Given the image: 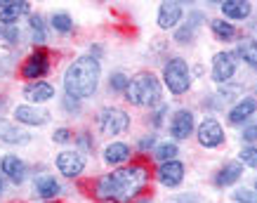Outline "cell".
<instances>
[{
  "instance_id": "2e32d148",
  "label": "cell",
  "mask_w": 257,
  "mask_h": 203,
  "mask_svg": "<svg viewBox=\"0 0 257 203\" xmlns=\"http://www.w3.org/2000/svg\"><path fill=\"white\" fill-rule=\"evenodd\" d=\"M0 170L8 175V180H12L15 184H22L26 180V163H24L22 158L17 156H5L0 161Z\"/></svg>"
},
{
  "instance_id": "ab89813d",
  "label": "cell",
  "mask_w": 257,
  "mask_h": 203,
  "mask_svg": "<svg viewBox=\"0 0 257 203\" xmlns=\"http://www.w3.org/2000/svg\"><path fill=\"white\" fill-rule=\"evenodd\" d=\"M0 38H3V29H0Z\"/></svg>"
},
{
  "instance_id": "ba28073f",
  "label": "cell",
  "mask_w": 257,
  "mask_h": 203,
  "mask_svg": "<svg viewBox=\"0 0 257 203\" xmlns=\"http://www.w3.org/2000/svg\"><path fill=\"white\" fill-rule=\"evenodd\" d=\"M236 73V55L234 52H217L212 59V80L217 83H229Z\"/></svg>"
},
{
  "instance_id": "30bf717a",
  "label": "cell",
  "mask_w": 257,
  "mask_h": 203,
  "mask_svg": "<svg viewBox=\"0 0 257 203\" xmlns=\"http://www.w3.org/2000/svg\"><path fill=\"white\" fill-rule=\"evenodd\" d=\"M156 177L165 187H177V184H182V180H184V165L179 163V161L161 163L156 170Z\"/></svg>"
},
{
  "instance_id": "4316f807",
  "label": "cell",
  "mask_w": 257,
  "mask_h": 203,
  "mask_svg": "<svg viewBox=\"0 0 257 203\" xmlns=\"http://www.w3.org/2000/svg\"><path fill=\"white\" fill-rule=\"evenodd\" d=\"M179 154V149L175 142H165V144H161V147L156 149V158L161 161V163H168V161H175V156Z\"/></svg>"
},
{
  "instance_id": "484cf974",
  "label": "cell",
  "mask_w": 257,
  "mask_h": 203,
  "mask_svg": "<svg viewBox=\"0 0 257 203\" xmlns=\"http://www.w3.org/2000/svg\"><path fill=\"white\" fill-rule=\"evenodd\" d=\"M29 26H31V40L36 45H43V43H45V26H43V19H40L38 15H33Z\"/></svg>"
},
{
  "instance_id": "83f0119b",
  "label": "cell",
  "mask_w": 257,
  "mask_h": 203,
  "mask_svg": "<svg viewBox=\"0 0 257 203\" xmlns=\"http://www.w3.org/2000/svg\"><path fill=\"white\" fill-rule=\"evenodd\" d=\"M238 163L248 165V168H257V147H243L238 154Z\"/></svg>"
},
{
  "instance_id": "ac0fdd59",
  "label": "cell",
  "mask_w": 257,
  "mask_h": 203,
  "mask_svg": "<svg viewBox=\"0 0 257 203\" xmlns=\"http://www.w3.org/2000/svg\"><path fill=\"white\" fill-rule=\"evenodd\" d=\"M241 175H243V163L229 161V163H224V168H219V172L215 175V184H217V187H231L234 182L241 180Z\"/></svg>"
},
{
  "instance_id": "1f68e13d",
  "label": "cell",
  "mask_w": 257,
  "mask_h": 203,
  "mask_svg": "<svg viewBox=\"0 0 257 203\" xmlns=\"http://www.w3.org/2000/svg\"><path fill=\"white\" fill-rule=\"evenodd\" d=\"M241 140H243V142H248V144L257 142V123H255V125H248V128H243Z\"/></svg>"
},
{
  "instance_id": "8d00e7d4",
  "label": "cell",
  "mask_w": 257,
  "mask_h": 203,
  "mask_svg": "<svg viewBox=\"0 0 257 203\" xmlns=\"http://www.w3.org/2000/svg\"><path fill=\"white\" fill-rule=\"evenodd\" d=\"M198 201H201L198 196H179L177 198V203H198Z\"/></svg>"
},
{
  "instance_id": "4fadbf2b",
  "label": "cell",
  "mask_w": 257,
  "mask_h": 203,
  "mask_svg": "<svg viewBox=\"0 0 257 203\" xmlns=\"http://www.w3.org/2000/svg\"><path fill=\"white\" fill-rule=\"evenodd\" d=\"M29 3H17V0H0V22L8 26H15V22L22 15H29Z\"/></svg>"
},
{
  "instance_id": "4dcf8cb0",
  "label": "cell",
  "mask_w": 257,
  "mask_h": 203,
  "mask_svg": "<svg viewBox=\"0 0 257 203\" xmlns=\"http://www.w3.org/2000/svg\"><path fill=\"white\" fill-rule=\"evenodd\" d=\"M234 198L238 203H257V191H255V189L241 187V189H236V191H234Z\"/></svg>"
},
{
  "instance_id": "277c9868",
  "label": "cell",
  "mask_w": 257,
  "mask_h": 203,
  "mask_svg": "<svg viewBox=\"0 0 257 203\" xmlns=\"http://www.w3.org/2000/svg\"><path fill=\"white\" fill-rule=\"evenodd\" d=\"M163 80L172 94H184L191 87V69H189V64L182 57L170 59L163 69Z\"/></svg>"
},
{
  "instance_id": "f1b7e54d",
  "label": "cell",
  "mask_w": 257,
  "mask_h": 203,
  "mask_svg": "<svg viewBox=\"0 0 257 203\" xmlns=\"http://www.w3.org/2000/svg\"><path fill=\"white\" fill-rule=\"evenodd\" d=\"M127 85H130V78L125 76V73H113L109 78V90H113V92H123L127 90Z\"/></svg>"
},
{
  "instance_id": "e0dca14e",
  "label": "cell",
  "mask_w": 257,
  "mask_h": 203,
  "mask_svg": "<svg viewBox=\"0 0 257 203\" xmlns=\"http://www.w3.org/2000/svg\"><path fill=\"white\" fill-rule=\"evenodd\" d=\"M182 5L179 3H163L158 8V26L161 29H175L177 22L182 19Z\"/></svg>"
},
{
  "instance_id": "d590c367",
  "label": "cell",
  "mask_w": 257,
  "mask_h": 203,
  "mask_svg": "<svg viewBox=\"0 0 257 203\" xmlns=\"http://www.w3.org/2000/svg\"><path fill=\"white\" fill-rule=\"evenodd\" d=\"M3 36H5L10 43H17V40H19V29H15V26H8V31H3Z\"/></svg>"
},
{
  "instance_id": "9c48e42d",
  "label": "cell",
  "mask_w": 257,
  "mask_h": 203,
  "mask_svg": "<svg viewBox=\"0 0 257 203\" xmlns=\"http://www.w3.org/2000/svg\"><path fill=\"white\" fill-rule=\"evenodd\" d=\"M57 170L62 172L64 177H78L80 172L85 170V156L80 151H62L57 156Z\"/></svg>"
},
{
  "instance_id": "d6986e66",
  "label": "cell",
  "mask_w": 257,
  "mask_h": 203,
  "mask_svg": "<svg viewBox=\"0 0 257 203\" xmlns=\"http://www.w3.org/2000/svg\"><path fill=\"white\" fill-rule=\"evenodd\" d=\"M255 111H257V99H252V97H243L234 109L229 111V123H231V125H241L243 121H248Z\"/></svg>"
},
{
  "instance_id": "5bb4252c",
  "label": "cell",
  "mask_w": 257,
  "mask_h": 203,
  "mask_svg": "<svg viewBox=\"0 0 257 203\" xmlns=\"http://www.w3.org/2000/svg\"><path fill=\"white\" fill-rule=\"evenodd\" d=\"M0 142H5V144H29L31 135L19 130L17 125L10 123L8 118L0 116Z\"/></svg>"
},
{
  "instance_id": "7a4b0ae2",
  "label": "cell",
  "mask_w": 257,
  "mask_h": 203,
  "mask_svg": "<svg viewBox=\"0 0 257 203\" xmlns=\"http://www.w3.org/2000/svg\"><path fill=\"white\" fill-rule=\"evenodd\" d=\"M99 76H101V66L97 62V57L92 55L78 57V59H73V64L64 73V90L73 99L92 97L97 92V85H99Z\"/></svg>"
},
{
  "instance_id": "f35d334b",
  "label": "cell",
  "mask_w": 257,
  "mask_h": 203,
  "mask_svg": "<svg viewBox=\"0 0 257 203\" xmlns=\"http://www.w3.org/2000/svg\"><path fill=\"white\" fill-rule=\"evenodd\" d=\"M5 191V182H3V177H0V194Z\"/></svg>"
},
{
  "instance_id": "74e56055",
  "label": "cell",
  "mask_w": 257,
  "mask_h": 203,
  "mask_svg": "<svg viewBox=\"0 0 257 203\" xmlns=\"http://www.w3.org/2000/svg\"><path fill=\"white\" fill-rule=\"evenodd\" d=\"M78 142H80V144H83V147H94V142L90 140V137H87V133H83V135H80V137H78Z\"/></svg>"
},
{
  "instance_id": "7402d4cb",
  "label": "cell",
  "mask_w": 257,
  "mask_h": 203,
  "mask_svg": "<svg viewBox=\"0 0 257 203\" xmlns=\"http://www.w3.org/2000/svg\"><path fill=\"white\" fill-rule=\"evenodd\" d=\"M219 8H222L224 17H229V19H245L252 12V5L245 3V0H224Z\"/></svg>"
},
{
  "instance_id": "603a6c76",
  "label": "cell",
  "mask_w": 257,
  "mask_h": 203,
  "mask_svg": "<svg viewBox=\"0 0 257 203\" xmlns=\"http://www.w3.org/2000/svg\"><path fill=\"white\" fill-rule=\"evenodd\" d=\"M236 55L241 57L250 69L257 71V40L255 38H243L241 43H238V52H236Z\"/></svg>"
},
{
  "instance_id": "60d3db41",
  "label": "cell",
  "mask_w": 257,
  "mask_h": 203,
  "mask_svg": "<svg viewBox=\"0 0 257 203\" xmlns=\"http://www.w3.org/2000/svg\"><path fill=\"white\" fill-rule=\"evenodd\" d=\"M255 191H257V182H255Z\"/></svg>"
},
{
  "instance_id": "6da1fadb",
  "label": "cell",
  "mask_w": 257,
  "mask_h": 203,
  "mask_svg": "<svg viewBox=\"0 0 257 203\" xmlns=\"http://www.w3.org/2000/svg\"><path fill=\"white\" fill-rule=\"evenodd\" d=\"M149 177V170L144 165H130V168H118L111 175H104L97 180L94 196L99 201H116V203H130V198L140 194L144 182Z\"/></svg>"
},
{
  "instance_id": "d6a6232c",
  "label": "cell",
  "mask_w": 257,
  "mask_h": 203,
  "mask_svg": "<svg viewBox=\"0 0 257 203\" xmlns=\"http://www.w3.org/2000/svg\"><path fill=\"white\" fill-rule=\"evenodd\" d=\"M52 140H55L57 144H66V142H71V130L69 128H59V130L52 135Z\"/></svg>"
},
{
  "instance_id": "836d02e7",
  "label": "cell",
  "mask_w": 257,
  "mask_h": 203,
  "mask_svg": "<svg viewBox=\"0 0 257 203\" xmlns=\"http://www.w3.org/2000/svg\"><path fill=\"white\" fill-rule=\"evenodd\" d=\"M64 109L66 111H80V107H78V99H73V97H64Z\"/></svg>"
},
{
  "instance_id": "cb8c5ba5",
  "label": "cell",
  "mask_w": 257,
  "mask_h": 203,
  "mask_svg": "<svg viewBox=\"0 0 257 203\" xmlns=\"http://www.w3.org/2000/svg\"><path fill=\"white\" fill-rule=\"evenodd\" d=\"M212 33H215L219 40H231L236 36V29H234V24L224 22V19H215V22H212Z\"/></svg>"
},
{
  "instance_id": "3957f363",
  "label": "cell",
  "mask_w": 257,
  "mask_h": 203,
  "mask_svg": "<svg viewBox=\"0 0 257 203\" xmlns=\"http://www.w3.org/2000/svg\"><path fill=\"white\" fill-rule=\"evenodd\" d=\"M125 99L135 107H156L161 102V83L154 73H137L125 90Z\"/></svg>"
},
{
  "instance_id": "8fae6325",
  "label": "cell",
  "mask_w": 257,
  "mask_h": 203,
  "mask_svg": "<svg viewBox=\"0 0 257 203\" xmlns=\"http://www.w3.org/2000/svg\"><path fill=\"white\" fill-rule=\"evenodd\" d=\"M194 133V114L187 109H179L170 121V135L175 140H187Z\"/></svg>"
},
{
  "instance_id": "9a60e30c",
  "label": "cell",
  "mask_w": 257,
  "mask_h": 203,
  "mask_svg": "<svg viewBox=\"0 0 257 203\" xmlns=\"http://www.w3.org/2000/svg\"><path fill=\"white\" fill-rule=\"evenodd\" d=\"M24 97L29 102H33V104H43V102L55 97V87L50 83H45V80H36V83H29L24 87Z\"/></svg>"
},
{
  "instance_id": "ffe728a7",
  "label": "cell",
  "mask_w": 257,
  "mask_h": 203,
  "mask_svg": "<svg viewBox=\"0 0 257 203\" xmlns=\"http://www.w3.org/2000/svg\"><path fill=\"white\" fill-rule=\"evenodd\" d=\"M133 156L130 147L125 142H111L109 147L104 149V161L109 165H120V163H127Z\"/></svg>"
},
{
  "instance_id": "5b68a950",
  "label": "cell",
  "mask_w": 257,
  "mask_h": 203,
  "mask_svg": "<svg viewBox=\"0 0 257 203\" xmlns=\"http://www.w3.org/2000/svg\"><path fill=\"white\" fill-rule=\"evenodd\" d=\"M130 128V116L123 109L116 107H106L99 111V133L101 135H120Z\"/></svg>"
},
{
  "instance_id": "44dd1931",
  "label": "cell",
  "mask_w": 257,
  "mask_h": 203,
  "mask_svg": "<svg viewBox=\"0 0 257 203\" xmlns=\"http://www.w3.org/2000/svg\"><path fill=\"white\" fill-rule=\"evenodd\" d=\"M33 191L40 198H55L62 191V184L55 180V175H40L38 180L33 182Z\"/></svg>"
},
{
  "instance_id": "52a82bcc",
  "label": "cell",
  "mask_w": 257,
  "mask_h": 203,
  "mask_svg": "<svg viewBox=\"0 0 257 203\" xmlns=\"http://www.w3.org/2000/svg\"><path fill=\"white\" fill-rule=\"evenodd\" d=\"M47 71H50V59H47L45 50H36L31 57H26V62L22 66V76L26 80L36 83L38 78H43Z\"/></svg>"
},
{
  "instance_id": "e575fe53",
  "label": "cell",
  "mask_w": 257,
  "mask_h": 203,
  "mask_svg": "<svg viewBox=\"0 0 257 203\" xmlns=\"http://www.w3.org/2000/svg\"><path fill=\"white\" fill-rule=\"evenodd\" d=\"M154 144H156V135H147V137L140 142V149H142V151H149Z\"/></svg>"
},
{
  "instance_id": "f546056e",
  "label": "cell",
  "mask_w": 257,
  "mask_h": 203,
  "mask_svg": "<svg viewBox=\"0 0 257 203\" xmlns=\"http://www.w3.org/2000/svg\"><path fill=\"white\" fill-rule=\"evenodd\" d=\"M194 29H196V22H189L187 26L177 29L175 40H177V43H191V38H194Z\"/></svg>"
},
{
  "instance_id": "d4e9b609",
  "label": "cell",
  "mask_w": 257,
  "mask_h": 203,
  "mask_svg": "<svg viewBox=\"0 0 257 203\" xmlns=\"http://www.w3.org/2000/svg\"><path fill=\"white\" fill-rule=\"evenodd\" d=\"M52 29L59 33H71L73 31V22H71V17L66 15V12H57V15H52Z\"/></svg>"
},
{
  "instance_id": "8992f818",
  "label": "cell",
  "mask_w": 257,
  "mask_h": 203,
  "mask_svg": "<svg viewBox=\"0 0 257 203\" xmlns=\"http://www.w3.org/2000/svg\"><path fill=\"white\" fill-rule=\"evenodd\" d=\"M196 137H198V144H201V147L215 149L224 142V130H222V125H219L215 118H205V121L198 125Z\"/></svg>"
},
{
  "instance_id": "7c38bea8",
  "label": "cell",
  "mask_w": 257,
  "mask_h": 203,
  "mask_svg": "<svg viewBox=\"0 0 257 203\" xmlns=\"http://www.w3.org/2000/svg\"><path fill=\"white\" fill-rule=\"evenodd\" d=\"M15 118L24 125H45L50 121V114L40 107H31V104H22L15 109Z\"/></svg>"
}]
</instances>
